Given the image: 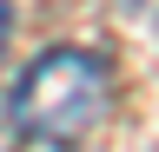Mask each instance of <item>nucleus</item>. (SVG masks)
<instances>
[{
	"mask_svg": "<svg viewBox=\"0 0 159 152\" xmlns=\"http://www.w3.org/2000/svg\"><path fill=\"white\" fill-rule=\"evenodd\" d=\"M99 119H106V66H99V53L53 46L13 80V132L47 145V152L80 145Z\"/></svg>",
	"mask_w": 159,
	"mask_h": 152,
	"instance_id": "nucleus-1",
	"label": "nucleus"
},
{
	"mask_svg": "<svg viewBox=\"0 0 159 152\" xmlns=\"http://www.w3.org/2000/svg\"><path fill=\"white\" fill-rule=\"evenodd\" d=\"M0 46H7V0H0Z\"/></svg>",
	"mask_w": 159,
	"mask_h": 152,
	"instance_id": "nucleus-2",
	"label": "nucleus"
}]
</instances>
